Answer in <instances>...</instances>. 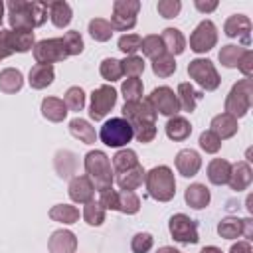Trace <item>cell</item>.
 <instances>
[{
	"instance_id": "obj_32",
	"label": "cell",
	"mask_w": 253,
	"mask_h": 253,
	"mask_svg": "<svg viewBox=\"0 0 253 253\" xmlns=\"http://www.w3.org/2000/svg\"><path fill=\"white\" fill-rule=\"evenodd\" d=\"M217 231H219V235H221V237H225V239L239 237V235H243V219L225 217L223 221H219Z\"/></svg>"
},
{
	"instance_id": "obj_6",
	"label": "cell",
	"mask_w": 253,
	"mask_h": 253,
	"mask_svg": "<svg viewBox=\"0 0 253 253\" xmlns=\"http://www.w3.org/2000/svg\"><path fill=\"white\" fill-rule=\"evenodd\" d=\"M67 49L63 43V38H49V40H42L36 43L34 47V57L38 63L43 65H51L55 61H63L67 57Z\"/></svg>"
},
{
	"instance_id": "obj_35",
	"label": "cell",
	"mask_w": 253,
	"mask_h": 253,
	"mask_svg": "<svg viewBox=\"0 0 253 253\" xmlns=\"http://www.w3.org/2000/svg\"><path fill=\"white\" fill-rule=\"evenodd\" d=\"M140 49L144 51L146 57L156 59V57H160L164 53V43H162L160 36H146L142 40V43H140Z\"/></svg>"
},
{
	"instance_id": "obj_38",
	"label": "cell",
	"mask_w": 253,
	"mask_h": 253,
	"mask_svg": "<svg viewBox=\"0 0 253 253\" xmlns=\"http://www.w3.org/2000/svg\"><path fill=\"white\" fill-rule=\"evenodd\" d=\"M123 97H125L126 103L140 101V97H142V83H140V79H136V77L126 79L123 83Z\"/></svg>"
},
{
	"instance_id": "obj_29",
	"label": "cell",
	"mask_w": 253,
	"mask_h": 253,
	"mask_svg": "<svg viewBox=\"0 0 253 253\" xmlns=\"http://www.w3.org/2000/svg\"><path fill=\"white\" fill-rule=\"evenodd\" d=\"M47 10L51 14V22L57 28H65L71 22V8H69L67 2H51L47 6Z\"/></svg>"
},
{
	"instance_id": "obj_36",
	"label": "cell",
	"mask_w": 253,
	"mask_h": 253,
	"mask_svg": "<svg viewBox=\"0 0 253 253\" xmlns=\"http://www.w3.org/2000/svg\"><path fill=\"white\" fill-rule=\"evenodd\" d=\"M138 208H140V200H138V196L134 192L123 190L119 194V208L117 210H121L123 213H136Z\"/></svg>"
},
{
	"instance_id": "obj_14",
	"label": "cell",
	"mask_w": 253,
	"mask_h": 253,
	"mask_svg": "<svg viewBox=\"0 0 253 253\" xmlns=\"http://www.w3.org/2000/svg\"><path fill=\"white\" fill-rule=\"evenodd\" d=\"M93 182L87 178V176H75L71 182H69V196L73 202H79V204H87L93 200Z\"/></svg>"
},
{
	"instance_id": "obj_52",
	"label": "cell",
	"mask_w": 253,
	"mask_h": 253,
	"mask_svg": "<svg viewBox=\"0 0 253 253\" xmlns=\"http://www.w3.org/2000/svg\"><path fill=\"white\" fill-rule=\"evenodd\" d=\"M251 59H253V55H251V51H243V55H241V59L237 61V67L245 73V77L249 79V75H251Z\"/></svg>"
},
{
	"instance_id": "obj_25",
	"label": "cell",
	"mask_w": 253,
	"mask_h": 253,
	"mask_svg": "<svg viewBox=\"0 0 253 253\" xmlns=\"http://www.w3.org/2000/svg\"><path fill=\"white\" fill-rule=\"evenodd\" d=\"M142 180H144V170L140 164H136L134 168H130L126 172H121L117 178L121 190H126V192H132L134 188H138L142 184Z\"/></svg>"
},
{
	"instance_id": "obj_27",
	"label": "cell",
	"mask_w": 253,
	"mask_h": 253,
	"mask_svg": "<svg viewBox=\"0 0 253 253\" xmlns=\"http://www.w3.org/2000/svg\"><path fill=\"white\" fill-rule=\"evenodd\" d=\"M51 253H73L75 249V237L69 231H55L49 241Z\"/></svg>"
},
{
	"instance_id": "obj_26",
	"label": "cell",
	"mask_w": 253,
	"mask_h": 253,
	"mask_svg": "<svg viewBox=\"0 0 253 253\" xmlns=\"http://www.w3.org/2000/svg\"><path fill=\"white\" fill-rule=\"evenodd\" d=\"M42 113H43L45 119L57 123V121H63V119H65L67 107H65L63 101H59V99H55V97H49V99H43V101H42Z\"/></svg>"
},
{
	"instance_id": "obj_57",
	"label": "cell",
	"mask_w": 253,
	"mask_h": 253,
	"mask_svg": "<svg viewBox=\"0 0 253 253\" xmlns=\"http://www.w3.org/2000/svg\"><path fill=\"white\" fill-rule=\"evenodd\" d=\"M158 253H182V251H178V249H174V247H162Z\"/></svg>"
},
{
	"instance_id": "obj_18",
	"label": "cell",
	"mask_w": 253,
	"mask_h": 253,
	"mask_svg": "<svg viewBox=\"0 0 253 253\" xmlns=\"http://www.w3.org/2000/svg\"><path fill=\"white\" fill-rule=\"evenodd\" d=\"M229 186L233 188V190H245L249 184H251V168H249V164L247 162H237V164H233L231 166V172H229Z\"/></svg>"
},
{
	"instance_id": "obj_4",
	"label": "cell",
	"mask_w": 253,
	"mask_h": 253,
	"mask_svg": "<svg viewBox=\"0 0 253 253\" xmlns=\"http://www.w3.org/2000/svg\"><path fill=\"white\" fill-rule=\"evenodd\" d=\"M134 136V130L130 126V123L123 117H113L109 119L103 126H101V132H99V138L107 144V146H113V148H119V146H125L126 142H130Z\"/></svg>"
},
{
	"instance_id": "obj_58",
	"label": "cell",
	"mask_w": 253,
	"mask_h": 253,
	"mask_svg": "<svg viewBox=\"0 0 253 253\" xmlns=\"http://www.w3.org/2000/svg\"><path fill=\"white\" fill-rule=\"evenodd\" d=\"M2 10H4V4L0 2V22H2Z\"/></svg>"
},
{
	"instance_id": "obj_19",
	"label": "cell",
	"mask_w": 253,
	"mask_h": 253,
	"mask_svg": "<svg viewBox=\"0 0 253 253\" xmlns=\"http://www.w3.org/2000/svg\"><path fill=\"white\" fill-rule=\"evenodd\" d=\"M160 40H162V43H164V49H168L170 55H178V53H182L184 47H186V40H184V36L180 34V30H176V28H166V30L162 32Z\"/></svg>"
},
{
	"instance_id": "obj_21",
	"label": "cell",
	"mask_w": 253,
	"mask_h": 253,
	"mask_svg": "<svg viewBox=\"0 0 253 253\" xmlns=\"http://www.w3.org/2000/svg\"><path fill=\"white\" fill-rule=\"evenodd\" d=\"M53 81V67L51 65H43V63H38L32 67L30 71V85L34 89H43L47 85H51Z\"/></svg>"
},
{
	"instance_id": "obj_39",
	"label": "cell",
	"mask_w": 253,
	"mask_h": 253,
	"mask_svg": "<svg viewBox=\"0 0 253 253\" xmlns=\"http://www.w3.org/2000/svg\"><path fill=\"white\" fill-rule=\"evenodd\" d=\"M140 43H142V40L138 34H125L119 38V49L126 55H134L136 49H140Z\"/></svg>"
},
{
	"instance_id": "obj_7",
	"label": "cell",
	"mask_w": 253,
	"mask_h": 253,
	"mask_svg": "<svg viewBox=\"0 0 253 253\" xmlns=\"http://www.w3.org/2000/svg\"><path fill=\"white\" fill-rule=\"evenodd\" d=\"M188 73L190 77L206 91H213L219 87V75L213 67V63L210 59H194L188 65Z\"/></svg>"
},
{
	"instance_id": "obj_3",
	"label": "cell",
	"mask_w": 253,
	"mask_h": 253,
	"mask_svg": "<svg viewBox=\"0 0 253 253\" xmlns=\"http://www.w3.org/2000/svg\"><path fill=\"white\" fill-rule=\"evenodd\" d=\"M85 170L89 178H93V186L97 190H109L113 184V172H111V162L105 152L101 150H91L85 156Z\"/></svg>"
},
{
	"instance_id": "obj_30",
	"label": "cell",
	"mask_w": 253,
	"mask_h": 253,
	"mask_svg": "<svg viewBox=\"0 0 253 253\" xmlns=\"http://www.w3.org/2000/svg\"><path fill=\"white\" fill-rule=\"evenodd\" d=\"M186 202L192 206V208H204V206H208V202H210V192H208V188L206 186H202V184H194V186H190L188 190H186Z\"/></svg>"
},
{
	"instance_id": "obj_8",
	"label": "cell",
	"mask_w": 253,
	"mask_h": 253,
	"mask_svg": "<svg viewBox=\"0 0 253 253\" xmlns=\"http://www.w3.org/2000/svg\"><path fill=\"white\" fill-rule=\"evenodd\" d=\"M170 233L176 241L180 243H198V227H196V221L190 219L188 215L184 213H176L170 217Z\"/></svg>"
},
{
	"instance_id": "obj_15",
	"label": "cell",
	"mask_w": 253,
	"mask_h": 253,
	"mask_svg": "<svg viewBox=\"0 0 253 253\" xmlns=\"http://www.w3.org/2000/svg\"><path fill=\"white\" fill-rule=\"evenodd\" d=\"M249 30H251V22H249L247 16L235 14L225 22V34L229 38H237L239 36L245 45H249Z\"/></svg>"
},
{
	"instance_id": "obj_10",
	"label": "cell",
	"mask_w": 253,
	"mask_h": 253,
	"mask_svg": "<svg viewBox=\"0 0 253 253\" xmlns=\"http://www.w3.org/2000/svg\"><path fill=\"white\" fill-rule=\"evenodd\" d=\"M115 103H117V91H115L113 87H109V85L99 87V89L93 91V95H91V111H89L91 119L101 121V119L115 107Z\"/></svg>"
},
{
	"instance_id": "obj_11",
	"label": "cell",
	"mask_w": 253,
	"mask_h": 253,
	"mask_svg": "<svg viewBox=\"0 0 253 253\" xmlns=\"http://www.w3.org/2000/svg\"><path fill=\"white\" fill-rule=\"evenodd\" d=\"M146 101L160 115H168L170 117V115H176L180 111V103H178V99H176V95H174V91L170 87H158V89H154Z\"/></svg>"
},
{
	"instance_id": "obj_13",
	"label": "cell",
	"mask_w": 253,
	"mask_h": 253,
	"mask_svg": "<svg viewBox=\"0 0 253 253\" xmlns=\"http://www.w3.org/2000/svg\"><path fill=\"white\" fill-rule=\"evenodd\" d=\"M8 20L10 26L16 30H32L34 22H32V14H30V2H10L8 4Z\"/></svg>"
},
{
	"instance_id": "obj_44",
	"label": "cell",
	"mask_w": 253,
	"mask_h": 253,
	"mask_svg": "<svg viewBox=\"0 0 253 253\" xmlns=\"http://www.w3.org/2000/svg\"><path fill=\"white\" fill-rule=\"evenodd\" d=\"M245 49L241 47H235V45H225L221 51H219V59L225 67H237V61L241 59Z\"/></svg>"
},
{
	"instance_id": "obj_42",
	"label": "cell",
	"mask_w": 253,
	"mask_h": 253,
	"mask_svg": "<svg viewBox=\"0 0 253 253\" xmlns=\"http://www.w3.org/2000/svg\"><path fill=\"white\" fill-rule=\"evenodd\" d=\"M83 217H85V221L89 225H101L103 219H105V208H101L95 202H87L85 211H83Z\"/></svg>"
},
{
	"instance_id": "obj_28",
	"label": "cell",
	"mask_w": 253,
	"mask_h": 253,
	"mask_svg": "<svg viewBox=\"0 0 253 253\" xmlns=\"http://www.w3.org/2000/svg\"><path fill=\"white\" fill-rule=\"evenodd\" d=\"M69 130H71V134H73L75 138H79V140L85 142V144L95 142V128H93L87 121H83V119H73V121L69 123Z\"/></svg>"
},
{
	"instance_id": "obj_17",
	"label": "cell",
	"mask_w": 253,
	"mask_h": 253,
	"mask_svg": "<svg viewBox=\"0 0 253 253\" xmlns=\"http://www.w3.org/2000/svg\"><path fill=\"white\" fill-rule=\"evenodd\" d=\"M210 126H211V132L219 136V140L221 138H229V136H233L237 132V121H235V117H231L227 113L213 117Z\"/></svg>"
},
{
	"instance_id": "obj_48",
	"label": "cell",
	"mask_w": 253,
	"mask_h": 253,
	"mask_svg": "<svg viewBox=\"0 0 253 253\" xmlns=\"http://www.w3.org/2000/svg\"><path fill=\"white\" fill-rule=\"evenodd\" d=\"M152 247V235L150 233H136L132 237V251L134 253H146Z\"/></svg>"
},
{
	"instance_id": "obj_37",
	"label": "cell",
	"mask_w": 253,
	"mask_h": 253,
	"mask_svg": "<svg viewBox=\"0 0 253 253\" xmlns=\"http://www.w3.org/2000/svg\"><path fill=\"white\" fill-rule=\"evenodd\" d=\"M89 32H91V36H93L97 42H107V40L113 36V28H111V24H109L107 20H101V18L91 20V24H89Z\"/></svg>"
},
{
	"instance_id": "obj_12",
	"label": "cell",
	"mask_w": 253,
	"mask_h": 253,
	"mask_svg": "<svg viewBox=\"0 0 253 253\" xmlns=\"http://www.w3.org/2000/svg\"><path fill=\"white\" fill-rule=\"evenodd\" d=\"M217 42V34H215V26L210 22V20H204L192 34L190 38V45L196 53H202V51H208L215 45Z\"/></svg>"
},
{
	"instance_id": "obj_54",
	"label": "cell",
	"mask_w": 253,
	"mask_h": 253,
	"mask_svg": "<svg viewBox=\"0 0 253 253\" xmlns=\"http://www.w3.org/2000/svg\"><path fill=\"white\" fill-rule=\"evenodd\" d=\"M196 8H198L200 12H211V10L217 8V2H210V4H206V2H202V0H196Z\"/></svg>"
},
{
	"instance_id": "obj_24",
	"label": "cell",
	"mask_w": 253,
	"mask_h": 253,
	"mask_svg": "<svg viewBox=\"0 0 253 253\" xmlns=\"http://www.w3.org/2000/svg\"><path fill=\"white\" fill-rule=\"evenodd\" d=\"M190 132H192V126L184 117H172L166 123V136L172 140H186Z\"/></svg>"
},
{
	"instance_id": "obj_41",
	"label": "cell",
	"mask_w": 253,
	"mask_h": 253,
	"mask_svg": "<svg viewBox=\"0 0 253 253\" xmlns=\"http://www.w3.org/2000/svg\"><path fill=\"white\" fill-rule=\"evenodd\" d=\"M51 219L55 221H63V223H73L77 217H79V211L71 206H55L51 211H49Z\"/></svg>"
},
{
	"instance_id": "obj_47",
	"label": "cell",
	"mask_w": 253,
	"mask_h": 253,
	"mask_svg": "<svg viewBox=\"0 0 253 253\" xmlns=\"http://www.w3.org/2000/svg\"><path fill=\"white\" fill-rule=\"evenodd\" d=\"M200 146H202L206 152H217L219 146H221V140H219V136L213 134L211 130H206V132H202V136H200Z\"/></svg>"
},
{
	"instance_id": "obj_23",
	"label": "cell",
	"mask_w": 253,
	"mask_h": 253,
	"mask_svg": "<svg viewBox=\"0 0 253 253\" xmlns=\"http://www.w3.org/2000/svg\"><path fill=\"white\" fill-rule=\"evenodd\" d=\"M8 42H10L12 51L24 53V51H28V49L32 47V43H34V32H32V30H16V32L8 30Z\"/></svg>"
},
{
	"instance_id": "obj_40",
	"label": "cell",
	"mask_w": 253,
	"mask_h": 253,
	"mask_svg": "<svg viewBox=\"0 0 253 253\" xmlns=\"http://www.w3.org/2000/svg\"><path fill=\"white\" fill-rule=\"evenodd\" d=\"M101 75H103L105 79H109V81L121 79V75H123L121 61H119V59H113V57L103 59V63H101Z\"/></svg>"
},
{
	"instance_id": "obj_9",
	"label": "cell",
	"mask_w": 253,
	"mask_h": 253,
	"mask_svg": "<svg viewBox=\"0 0 253 253\" xmlns=\"http://www.w3.org/2000/svg\"><path fill=\"white\" fill-rule=\"evenodd\" d=\"M140 4L138 2H128V0H119L113 6V16H111V28L117 30H128L136 24V12Z\"/></svg>"
},
{
	"instance_id": "obj_43",
	"label": "cell",
	"mask_w": 253,
	"mask_h": 253,
	"mask_svg": "<svg viewBox=\"0 0 253 253\" xmlns=\"http://www.w3.org/2000/svg\"><path fill=\"white\" fill-rule=\"evenodd\" d=\"M65 107H69L71 111H81L85 107V93L81 87H71L65 93Z\"/></svg>"
},
{
	"instance_id": "obj_55",
	"label": "cell",
	"mask_w": 253,
	"mask_h": 253,
	"mask_svg": "<svg viewBox=\"0 0 253 253\" xmlns=\"http://www.w3.org/2000/svg\"><path fill=\"white\" fill-rule=\"evenodd\" d=\"M253 231H251V219H243V237L251 239Z\"/></svg>"
},
{
	"instance_id": "obj_51",
	"label": "cell",
	"mask_w": 253,
	"mask_h": 253,
	"mask_svg": "<svg viewBox=\"0 0 253 253\" xmlns=\"http://www.w3.org/2000/svg\"><path fill=\"white\" fill-rule=\"evenodd\" d=\"M10 53H14V51H12L10 42H8V30H0V59L8 57Z\"/></svg>"
},
{
	"instance_id": "obj_49",
	"label": "cell",
	"mask_w": 253,
	"mask_h": 253,
	"mask_svg": "<svg viewBox=\"0 0 253 253\" xmlns=\"http://www.w3.org/2000/svg\"><path fill=\"white\" fill-rule=\"evenodd\" d=\"M99 206L101 208H111V210H117L119 208V194L115 190H103L101 192V198H99Z\"/></svg>"
},
{
	"instance_id": "obj_20",
	"label": "cell",
	"mask_w": 253,
	"mask_h": 253,
	"mask_svg": "<svg viewBox=\"0 0 253 253\" xmlns=\"http://www.w3.org/2000/svg\"><path fill=\"white\" fill-rule=\"evenodd\" d=\"M229 172H231V164L227 160H221V158L211 160L210 166H208V178H210L211 184H217V186L227 184Z\"/></svg>"
},
{
	"instance_id": "obj_34",
	"label": "cell",
	"mask_w": 253,
	"mask_h": 253,
	"mask_svg": "<svg viewBox=\"0 0 253 253\" xmlns=\"http://www.w3.org/2000/svg\"><path fill=\"white\" fill-rule=\"evenodd\" d=\"M152 71H154L156 75H160V77H168V75H172V73L176 71L174 55H170V53H162L160 57H156L154 63H152Z\"/></svg>"
},
{
	"instance_id": "obj_31",
	"label": "cell",
	"mask_w": 253,
	"mask_h": 253,
	"mask_svg": "<svg viewBox=\"0 0 253 253\" xmlns=\"http://www.w3.org/2000/svg\"><path fill=\"white\" fill-rule=\"evenodd\" d=\"M138 164V158H136V152L134 150H119L115 156H113V166L115 170L121 174V172H126L130 168H134Z\"/></svg>"
},
{
	"instance_id": "obj_22",
	"label": "cell",
	"mask_w": 253,
	"mask_h": 253,
	"mask_svg": "<svg viewBox=\"0 0 253 253\" xmlns=\"http://www.w3.org/2000/svg\"><path fill=\"white\" fill-rule=\"evenodd\" d=\"M176 99H178V103H180V109L192 113V111L196 109V103L202 99V93L196 91L190 83H180V85H178V97H176Z\"/></svg>"
},
{
	"instance_id": "obj_5",
	"label": "cell",
	"mask_w": 253,
	"mask_h": 253,
	"mask_svg": "<svg viewBox=\"0 0 253 253\" xmlns=\"http://www.w3.org/2000/svg\"><path fill=\"white\" fill-rule=\"evenodd\" d=\"M249 107H251V81L245 77L233 85L225 101V111L231 117H243L249 111Z\"/></svg>"
},
{
	"instance_id": "obj_1",
	"label": "cell",
	"mask_w": 253,
	"mask_h": 253,
	"mask_svg": "<svg viewBox=\"0 0 253 253\" xmlns=\"http://www.w3.org/2000/svg\"><path fill=\"white\" fill-rule=\"evenodd\" d=\"M123 119H126L134 130V136L140 140V142H150L156 134V125H154V119H156V111L150 107V103L144 99V101H130V103H125L123 107Z\"/></svg>"
},
{
	"instance_id": "obj_53",
	"label": "cell",
	"mask_w": 253,
	"mask_h": 253,
	"mask_svg": "<svg viewBox=\"0 0 253 253\" xmlns=\"http://www.w3.org/2000/svg\"><path fill=\"white\" fill-rule=\"evenodd\" d=\"M229 253H251V245L247 241H239L229 249Z\"/></svg>"
},
{
	"instance_id": "obj_46",
	"label": "cell",
	"mask_w": 253,
	"mask_h": 253,
	"mask_svg": "<svg viewBox=\"0 0 253 253\" xmlns=\"http://www.w3.org/2000/svg\"><path fill=\"white\" fill-rule=\"evenodd\" d=\"M121 67H123V73L130 75V77H136L138 73L144 71V61H142V57L128 55L125 61H121Z\"/></svg>"
},
{
	"instance_id": "obj_56",
	"label": "cell",
	"mask_w": 253,
	"mask_h": 253,
	"mask_svg": "<svg viewBox=\"0 0 253 253\" xmlns=\"http://www.w3.org/2000/svg\"><path fill=\"white\" fill-rule=\"evenodd\" d=\"M200 253H221V249H217V247H213V245H210V247H204Z\"/></svg>"
},
{
	"instance_id": "obj_50",
	"label": "cell",
	"mask_w": 253,
	"mask_h": 253,
	"mask_svg": "<svg viewBox=\"0 0 253 253\" xmlns=\"http://www.w3.org/2000/svg\"><path fill=\"white\" fill-rule=\"evenodd\" d=\"M180 2L178 0H172V2H158V12L164 16V18H174L178 12H180Z\"/></svg>"
},
{
	"instance_id": "obj_33",
	"label": "cell",
	"mask_w": 253,
	"mask_h": 253,
	"mask_svg": "<svg viewBox=\"0 0 253 253\" xmlns=\"http://www.w3.org/2000/svg\"><path fill=\"white\" fill-rule=\"evenodd\" d=\"M22 87V73L18 69H4L0 73V89L6 93H14Z\"/></svg>"
},
{
	"instance_id": "obj_2",
	"label": "cell",
	"mask_w": 253,
	"mask_h": 253,
	"mask_svg": "<svg viewBox=\"0 0 253 253\" xmlns=\"http://www.w3.org/2000/svg\"><path fill=\"white\" fill-rule=\"evenodd\" d=\"M144 178H146L148 194L154 200L168 202V200L174 198V194H176V182H174V174H172V170L168 166H156Z\"/></svg>"
},
{
	"instance_id": "obj_45",
	"label": "cell",
	"mask_w": 253,
	"mask_h": 253,
	"mask_svg": "<svg viewBox=\"0 0 253 253\" xmlns=\"http://www.w3.org/2000/svg\"><path fill=\"white\" fill-rule=\"evenodd\" d=\"M63 43H65V49L69 55H77L83 51V40H81L79 32H75V30H69L63 36Z\"/></svg>"
},
{
	"instance_id": "obj_16",
	"label": "cell",
	"mask_w": 253,
	"mask_h": 253,
	"mask_svg": "<svg viewBox=\"0 0 253 253\" xmlns=\"http://www.w3.org/2000/svg\"><path fill=\"white\" fill-rule=\"evenodd\" d=\"M200 164H202V160H200L198 152H196V150H192V148L180 150V152H178V156H176V166H178L180 174H182V176H186V178L196 176V172L200 170Z\"/></svg>"
}]
</instances>
